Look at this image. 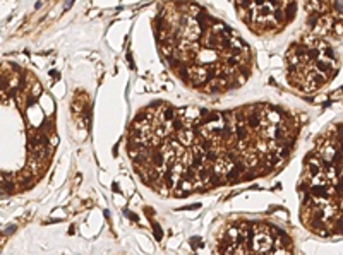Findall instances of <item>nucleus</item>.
Returning <instances> with one entry per match:
<instances>
[{
    "instance_id": "obj_2",
    "label": "nucleus",
    "mask_w": 343,
    "mask_h": 255,
    "mask_svg": "<svg viewBox=\"0 0 343 255\" xmlns=\"http://www.w3.org/2000/svg\"><path fill=\"white\" fill-rule=\"evenodd\" d=\"M153 35L168 72L201 96L228 94L254 72L251 45L196 0H161L153 17Z\"/></svg>"
},
{
    "instance_id": "obj_5",
    "label": "nucleus",
    "mask_w": 343,
    "mask_h": 255,
    "mask_svg": "<svg viewBox=\"0 0 343 255\" xmlns=\"http://www.w3.org/2000/svg\"><path fill=\"white\" fill-rule=\"evenodd\" d=\"M340 60L328 38L305 33L285 51V79L299 94H317L338 74Z\"/></svg>"
},
{
    "instance_id": "obj_6",
    "label": "nucleus",
    "mask_w": 343,
    "mask_h": 255,
    "mask_svg": "<svg viewBox=\"0 0 343 255\" xmlns=\"http://www.w3.org/2000/svg\"><path fill=\"white\" fill-rule=\"evenodd\" d=\"M214 254H293V240L281 226L266 219L232 218L211 238Z\"/></svg>"
},
{
    "instance_id": "obj_7",
    "label": "nucleus",
    "mask_w": 343,
    "mask_h": 255,
    "mask_svg": "<svg viewBox=\"0 0 343 255\" xmlns=\"http://www.w3.org/2000/svg\"><path fill=\"white\" fill-rule=\"evenodd\" d=\"M233 7L251 35L269 40L285 33L295 21L299 0H233Z\"/></svg>"
},
{
    "instance_id": "obj_3",
    "label": "nucleus",
    "mask_w": 343,
    "mask_h": 255,
    "mask_svg": "<svg viewBox=\"0 0 343 255\" xmlns=\"http://www.w3.org/2000/svg\"><path fill=\"white\" fill-rule=\"evenodd\" d=\"M57 110L40 79L2 65V195H19L45 178L57 151Z\"/></svg>"
},
{
    "instance_id": "obj_1",
    "label": "nucleus",
    "mask_w": 343,
    "mask_h": 255,
    "mask_svg": "<svg viewBox=\"0 0 343 255\" xmlns=\"http://www.w3.org/2000/svg\"><path fill=\"white\" fill-rule=\"evenodd\" d=\"M305 117L257 101L218 110L154 101L134 115L125 152L139 183L165 199H189L278 173Z\"/></svg>"
},
{
    "instance_id": "obj_4",
    "label": "nucleus",
    "mask_w": 343,
    "mask_h": 255,
    "mask_svg": "<svg viewBox=\"0 0 343 255\" xmlns=\"http://www.w3.org/2000/svg\"><path fill=\"white\" fill-rule=\"evenodd\" d=\"M299 218L321 238H343V118L324 127L304 156Z\"/></svg>"
},
{
    "instance_id": "obj_8",
    "label": "nucleus",
    "mask_w": 343,
    "mask_h": 255,
    "mask_svg": "<svg viewBox=\"0 0 343 255\" xmlns=\"http://www.w3.org/2000/svg\"><path fill=\"white\" fill-rule=\"evenodd\" d=\"M305 9V26L309 33L328 40L343 35V7L340 0H310Z\"/></svg>"
}]
</instances>
